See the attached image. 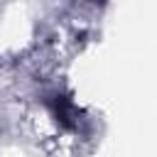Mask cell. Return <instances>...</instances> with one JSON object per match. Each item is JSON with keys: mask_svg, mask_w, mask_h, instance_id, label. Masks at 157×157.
Here are the masks:
<instances>
[{"mask_svg": "<svg viewBox=\"0 0 157 157\" xmlns=\"http://www.w3.org/2000/svg\"><path fill=\"white\" fill-rule=\"evenodd\" d=\"M52 110H54V118H56L64 128H74V125H76V108L71 105L69 98H64V96H54V101H52Z\"/></svg>", "mask_w": 157, "mask_h": 157, "instance_id": "6da1fadb", "label": "cell"}]
</instances>
